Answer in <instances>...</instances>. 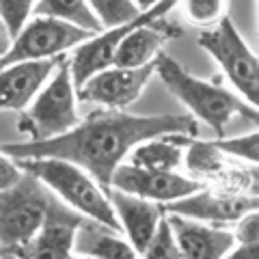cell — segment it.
Returning <instances> with one entry per match:
<instances>
[{
  "label": "cell",
  "mask_w": 259,
  "mask_h": 259,
  "mask_svg": "<svg viewBox=\"0 0 259 259\" xmlns=\"http://www.w3.org/2000/svg\"><path fill=\"white\" fill-rule=\"evenodd\" d=\"M197 119L192 115H153L139 117L119 110H95L78 121L69 132L48 141L7 143L0 147L11 160L56 158L80 166L102 188H110L112 173L123 164L136 145L168 134H194Z\"/></svg>",
  "instance_id": "1"
},
{
  "label": "cell",
  "mask_w": 259,
  "mask_h": 259,
  "mask_svg": "<svg viewBox=\"0 0 259 259\" xmlns=\"http://www.w3.org/2000/svg\"><path fill=\"white\" fill-rule=\"evenodd\" d=\"M156 74L168 91L190 110V115L207 123L216 136L225 134V127L231 123L233 117H244L250 123L259 121L257 106H250L238 93L221 87L218 82H205V80L194 78L173 56L164 52H160L156 59Z\"/></svg>",
  "instance_id": "2"
},
{
  "label": "cell",
  "mask_w": 259,
  "mask_h": 259,
  "mask_svg": "<svg viewBox=\"0 0 259 259\" xmlns=\"http://www.w3.org/2000/svg\"><path fill=\"white\" fill-rule=\"evenodd\" d=\"M56 201L59 197L26 171L13 186L0 190V255L22 257Z\"/></svg>",
  "instance_id": "3"
},
{
  "label": "cell",
  "mask_w": 259,
  "mask_h": 259,
  "mask_svg": "<svg viewBox=\"0 0 259 259\" xmlns=\"http://www.w3.org/2000/svg\"><path fill=\"white\" fill-rule=\"evenodd\" d=\"M15 162L22 171L35 175L39 182H44L65 205L78 212L80 216L97 221L115 231H121L104 188L80 166L56 158H32Z\"/></svg>",
  "instance_id": "4"
},
{
  "label": "cell",
  "mask_w": 259,
  "mask_h": 259,
  "mask_svg": "<svg viewBox=\"0 0 259 259\" xmlns=\"http://www.w3.org/2000/svg\"><path fill=\"white\" fill-rule=\"evenodd\" d=\"M78 121L76 87L71 82L67 56H63L50 80L28 104L26 112H22L18 127L28 141H48L69 132Z\"/></svg>",
  "instance_id": "5"
},
{
  "label": "cell",
  "mask_w": 259,
  "mask_h": 259,
  "mask_svg": "<svg viewBox=\"0 0 259 259\" xmlns=\"http://www.w3.org/2000/svg\"><path fill=\"white\" fill-rule=\"evenodd\" d=\"M199 46L214 56L225 78L233 84L238 95L250 106H257L259 97V65L255 52L242 39L229 18H221L218 26L199 35Z\"/></svg>",
  "instance_id": "6"
},
{
  "label": "cell",
  "mask_w": 259,
  "mask_h": 259,
  "mask_svg": "<svg viewBox=\"0 0 259 259\" xmlns=\"http://www.w3.org/2000/svg\"><path fill=\"white\" fill-rule=\"evenodd\" d=\"M95 32L82 30L69 22L35 15L24 24V28L11 39L9 48L0 56V69L26 61L59 59L67 50H74L80 44L89 41Z\"/></svg>",
  "instance_id": "7"
},
{
  "label": "cell",
  "mask_w": 259,
  "mask_h": 259,
  "mask_svg": "<svg viewBox=\"0 0 259 259\" xmlns=\"http://www.w3.org/2000/svg\"><path fill=\"white\" fill-rule=\"evenodd\" d=\"M175 5H177V0H160L158 5L145 9L136 20L121 24V26H115V28H106L104 32H97L89 41L74 48V54L67 59V65H69V74H71V82L76 87V93L97 71L110 67L121 39H123L130 30H134L136 26H141L145 22L162 20Z\"/></svg>",
  "instance_id": "8"
},
{
  "label": "cell",
  "mask_w": 259,
  "mask_h": 259,
  "mask_svg": "<svg viewBox=\"0 0 259 259\" xmlns=\"http://www.w3.org/2000/svg\"><path fill=\"white\" fill-rule=\"evenodd\" d=\"M259 201L257 194L246 192H212L201 188L197 192L171 201L164 207V214H175L182 218H190L197 223H238L250 212H257Z\"/></svg>",
  "instance_id": "9"
},
{
  "label": "cell",
  "mask_w": 259,
  "mask_h": 259,
  "mask_svg": "<svg viewBox=\"0 0 259 259\" xmlns=\"http://www.w3.org/2000/svg\"><path fill=\"white\" fill-rule=\"evenodd\" d=\"M153 74H156V61L136 69H121L110 65L89 78L76 95L80 102H91L110 110H121L139 100Z\"/></svg>",
  "instance_id": "10"
},
{
  "label": "cell",
  "mask_w": 259,
  "mask_h": 259,
  "mask_svg": "<svg viewBox=\"0 0 259 259\" xmlns=\"http://www.w3.org/2000/svg\"><path fill=\"white\" fill-rule=\"evenodd\" d=\"M110 188L153 201V203H171V201L201 190L203 184L199 180H188L184 175H177L175 171L164 173L147 171V168H139L132 164H119V168L112 173Z\"/></svg>",
  "instance_id": "11"
},
{
  "label": "cell",
  "mask_w": 259,
  "mask_h": 259,
  "mask_svg": "<svg viewBox=\"0 0 259 259\" xmlns=\"http://www.w3.org/2000/svg\"><path fill=\"white\" fill-rule=\"evenodd\" d=\"M61 61L63 56L48 61L15 63L0 69V110H26Z\"/></svg>",
  "instance_id": "12"
},
{
  "label": "cell",
  "mask_w": 259,
  "mask_h": 259,
  "mask_svg": "<svg viewBox=\"0 0 259 259\" xmlns=\"http://www.w3.org/2000/svg\"><path fill=\"white\" fill-rule=\"evenodd\" d=\"M84 216L59 199L50 209L41 231L24 248V259H74V236Z\"/></svg>",
  "instance_id": "13"
},
{
  "label": "cell",
  "mask_w": 259,
  "mask_h": 259,
  "mask_svg": "<svg viewBox=\"0 0 259 259\" xmlns=\"http://www.w3.org/2000/svg\"><path fill=\"white\" fill-rule=\"evenodd\" d=\"M104 192H106L112 212L119 221V229L127 233V242L136 253H143L149 240L153 238V233H156L160 221L164 218L162 205L134 197V194L121 192L117 188H104Z\"/></svg>",
  "instance_id": "14"
},
{
  "label": "cell",
  "mask_w": 259,
  "mask_h": 259,
  "mask_svg": "<svg viewBox=\"0 0 259 259\" xmlns=\"http://www.w3.org/2000/svg\"><path fill=\"white\" fill-rule=\"evenodd\" d=\"M171 225L180 259H223L236 246L231 231L216 229L205 223H197L182 216H166Z\"/></svg>",
  "instance_id": "15"
},
{
  "label": "cell",
  "mask_w": 259,
  "mask_h": 259,
  "mask_svg": "<svg viewBox=\"0 0 259 259\" xmlns=\"http://www.w3.org/2000/svg\"><path fill=\"white\" fill-rule=\"evenodd\" d=\"M175 35L177 30L162 28L160 20L141 24V26L130 30L121 39V44L115 52V59H112V67H121V69L145 67V65H149L158 59V54L162 52V46Z\"/></svg>",
  "instance_id": "16"
},
{
  "label": "cell",
  "mask_w": 259,
  "mask_h": 259,
  "mask_svg": "<svg viewBox=\"0 0 259 259\" xmlns=\"http://www.w3.org/2000/svg\"><path fill=\"white\" fill-rule=\"evenodd\" d=\"M74 253L93 259H139L127 240H121L119 231L110 227L82 218L74 236Z\"/></svg>",
  "instance_id": "17"
},
{
  "label": "cell",
  "mask_w": 259,
  "mask_h": 259,
  "mask_svg": "<svg viewBox=\"0 0 259 259\" xmlns=\"http://www.w3.org/2000/svg\"><path fill=\"white\" fill-rule=\"evenodd\" d=\"M180 147H186V168L197 177H214L225 171V153L216 147L214 141H197L190 134H168Z\"/></svg>",
  "instance_id": "18"
},
{
  "label": "cell",
  "mask_w": 259,
  "mask_h": 259,
  "mask_svg": "<svg viewBox=\"0 0 259 259\" xmlns=\"http://www.w3.org/2000/svg\"><path fill=\"white\" fill-rule=\"evenodd\" d=\"M127 156H130V164L132 166L168 173V171H175L182 164L184 147L168 141L166 136H162V139H149V141L139 143Z\"/></svg>",
  "instance_id": "19"
},
{
  "label": "cell",
  "mask_w": 259,
  "mask_h": 259,
  "mask_svg": "<svg viewBox=\"0 0 259 259\" xmlns=\"http://www.w3.org/2000/svg\"><path fill=\"white\" fill-rule=\"evenodd\" d=\"M35 15H46V18L63 20L74 26L89 30V32H102V26L93 11L89 9L87 0H37L35 5Z\"/></svg>",
  "instance_id": "20"
},
{
  "label": "cell",
  "mask_w": 259,
  "mask_h": 259,
  "mask_svg": "<svg viewBox=\"0 0 259 259\" xmlns=\"http://www.w3.org/2000/svg\"><path fill=\"white\" fill-rule=\"evenodd\" d=\"M102 28H115L136 20L143 13L134 0H87Z\"/></svg>",
  "instance_id": "21"
},
{
  "label": "cell",
  "mask_w": 259,
  "mask_h": 259,
  "mask_svg": "<svg viewBox=\"0 0 259 259\" xmlns=\"http://www.w3.org/2000/svg\"><path fill=\"white\" fill-rule=\"evenodd\" d=\"M35 5L37 0H0V24H3L9 41L30 20Z\"/></svg>",
  "instance_id": "22"
},
{
  "label": "cell",
  "mask_w": 259,
  "mask_h": 259,
  "mask_svg": "<svg viewBox=\"0 0 259 259\" xmlns=\"http://www.w3.org/2000/svg\"><path fill=\"white\" fill-rule=\"evenodd\" d=\"M143 259H180L177 244H175V238H173V231H171V225H168L166 216L160 221L153 238L145 246Z\"/></svg>",
  "instance_id": "23"
},
{
  "label": "cell",
  "mask_w": 259,
  "mask_h": 259,
  "mask_svg": "<svg viewBox=\"0 0 259 259\" xmlns=\"http://www.w3.org/2000/svg\"><path fill=\"white\" fill-rule=\"evenodd\" d=\"M214 143H216V147L225 153V156L246 160L250 166L257 164V153H259V136H257V132H250V134H244V136H236V139H218Z\"/></svg>",
  "instance_id": "24"
},
{
  "label": "cell",
  "mask_w": 259,
  "mask_h": 259,
  "mask_svg": "<svg viewBox=\"0 0 259 259\" xmlns=\"http://www.w3.org/2000/svg\"><path fill=\"white\" fill-rule=\"evenodd\" d=\"M184 13L197 26H209L223 18L225 0H182Z\"/></svg>",
  "instance_id": "25"
},
{
  "label": "cell",
  "mask_w": 259,
  "mask_h": 259,
  "mask_svg": "<svg viewBox=\"0 0 259 259\" xmlns=\"http://www.w3.org/2000/svg\"><path fill=\"white\" fill-rule=\"evenodd\" d=\"M233 233L236 244H259V216L257 212H250L238 221V227Z\"/></svg>",
  "instance_id": "26"
},
{
  "label": "cell",
  "mask_w": 259,
  "mask_h": 259,
  "mask_svg": "<svg viewBox=\"0 0 259 259\" xmlns=\"http://www.w3.org/2000/svg\"><path fill=\"white\" fill-rule=\"evenodd\" d=\"M22 173L24 171L18 166V162L11 160L9 156H5V153L0 151V190L13 186L22 177Z\"/></svg>",
  "instance_id": "27"
},
{
  "label": "cell",
  "mask_w": 259,
  "mask_h": 259,
  "mask_svg": "<svg viewBox=\"0 0 259 259\" xmlns=\"http://www.w3.org/2000/svg\"><path fill=\"white\" fill-rule=\"evenodd\" d=\"M223 259H259V244H238Z\"/></svg>",
  "instance_id": "28"
},
{
  "label": "cell",
  "mask_w": 259,
  "mask_h": 259,
  "mask_svg": "<svg viewBox=\"0 0 259 259\" xmlns=\"http://www.w3.org/2000/svg\"><path fill=\"white\" fill-rule=\"evenodd\" d=\"M9 37H7V32H5V28H3V24H0V56L5 54V50L9 48Z\"/></svg>",
  "instance_id": "29"
},
{
  "label": "cell",
  "mask_w": 259,
  "mask_h": 259,
  "mask_svg": "<svg viewBox=\"0 0 259 259\" xmlns=\"http://www.w3.org/2000/svg\"><path fill=\"white\" fill-rule=\"evenodd\" d=\"M136 3V7H139L141 11H145V9H149V7H153V5H158L160 0H134Z\"/></svg>",
  "instance_id": "30"
},
{
  "label": "cell",
  "mask_w": 259,
  "mask_h": 259,
  "mask_svg": "<svg viewBox=\"0 0 259 259\" xmlns=\"http://www.w3.org/2000/svg\"><path fill=\"white\" fill-rule=\"evenodd\" d=\"M74 259H93V257H82V255H78V257H74Z\"/></svg>",
  "instance_id": "31"
},
{
  "label": "cell",
  "mask_w": 259,
  "mask_h": 259,
  "mask_svg": "<svg viewBox=\"0 0 259 259\" xmlns=\"http://www.w3.org/2000/svg\"><path fill=\"white\" fill-rule=\"evenodd\" d=\"M0 259H7V257H0Z\"/></svg>",
  "instance_id": "32"
},
{
  "label": "cell",
  "mask_w": 259,
  "mask_h": 259,
  "mask_svg": "<svg viewBox=\"0 0 259 259\" xmlns=\"http://www.w3.org/2000/svg\"><path fill=\"white\" fill-rule=\"evenodd\" d=\"M20 259H24V257H20Z\"/></svg>",
  "instance_id": "33"
},
{
  "label": "cell",
  "mask_w": 259,
  "mask_h": 259,
  "mask_svg": "<svg viewBox=\"0 0 259 259\" xmlns=\"http://www.w3.org/2000/svg\"><path fill=\"white\" fill-rule=\"evenodd\" d=\"M0 257H3V255H0Z\"/></svg>",
  "instance_id": "34"
}]
</instances>
